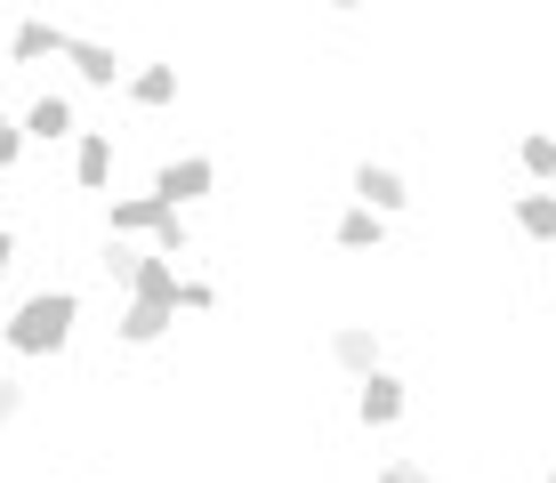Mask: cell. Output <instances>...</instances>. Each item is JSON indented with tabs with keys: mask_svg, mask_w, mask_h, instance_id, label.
Returning a JSON list of instances; mask_svg holds the SVG:
<instances>
[{
	"mask_svg": "<svg viewBox=\"0 0 556 483\" xmlns=\"http://www.w3.org/2000/svg\"><path fill=\"white\" fill-rule=\"evenodd\" d=\"M348 193H355L363 209H379V218H404V209H412V178L395 162H371V153L348 169Z\"/></svg>",
	"mask_w": 556,
	"mask_h": 483,
	"instance_id": "obj_6",
	"label": "cell"
},
{
	"mask_svg": "<svg viewBox=\"0 0 556 483\" xmlns=\"http://www.w3.org/2000/svg\"><path fill=\"white\" fill-rule=\"evenodd\" d=\"M65 41L73 33L56 25V16H16V33H9V65H56V56H65Z\"/></svg>",
	"mask_w": 556,
	"mask_h": 483,
	"instance_id": "obj_10",
	"label": "cell"
},
{
	"mask_svg": "<svg viewBox=\"0 0 556 483\" xmlns=\"http://www.w3.org/2000/svg\"><path fill=\"white\" fill-rule=\"evenodd\" d=\"M323 363H331L339 379L379 371V363H388V331H379V322H331V331H323Z\"/></svg>",
	"mask_w": 556,
	"mask_h": 483,
	"instance_id": "obj_4",
	"label": "cell"
},
{
	"mask_svg": "<svg viewBox=\"0 0 556 483\" xmlns=\"http://www.w3.org/2000/svg\"><path fill=\"white\" fill-rule=\"evenodd\" d=\"M162 218H169V202H153V193H105V234H129V242H146Z\"/></svg>",
	"mask_w": 556,
	"mask_h": 483,
	"instance_id": "obj_14",
	"label": "cell"
},
{
	"mask_svg": "<svg viewBox=\"0 0 556 483\" xmlns=\"http://www.w3.org/2000/svg\"><path fill=\"white\" fill-rule=\"evenodd\" d=\"M331 250H339V258H379V250H388V218L363 209V202H348L331 218Z\"/></svg>",
	"mask_w": 556,
	"mask_h": 483,
	"instance_id": "obj_12",
	"label": "cell"
},
{
	"mask_svg": "<svg viewBox=\"0 0 556 483\" xmlns=\"http://www.w3.org/2000/svg\"><path fill=\"white\" fill-rule=\"evenodd\" d=\"M25 153H33V145H25V122L0 105V178H9V169H25Z\"/></svg>",
	"mask_w": 556,
	"mask_h": 483,
	"instance_id": "obj_20",
	"label": "cell"
},
{
	"mask_svg": "<svg viewBox=\"0 0 556 483\" xmlns=\"http://www.w3.org/2000/svg\"><path fill=\"white\" fill-rule=\"evenodd\" d=\"M178 331V306H146V298H122V315H113V346H162Z\"/></svg>",
	"mask_w": 556,
	"mask_h": 483,
	"instance_id": "obj_11",
	"label": "cell"
},
{
	"mask_svg": "<svg viewBox=\"0 0 556 483\" xmlns=\"http://www.w3.org/2000/svg\"><path fill=\"white\" fill-rule=\"evenodd\" d=\"M363 483H444V475H435V468H428V459H412V452H395V459H379V468H371V475H363Z\"/></svg>",
	"mask_w": 556,
	"mask_h": 483,
	"instance_id": "obj_18",
	"label": "cell"
},
{
	"mask_svg": "<svg viewBox=\"0 0 556 483\" xmlns=\"http://www.w3.org/2000/svg\"><path fill=\"white\" fill-rule=\"evenodd\" d=\"M541 483H556V468H548V475H541Z\"/></svg>",
	"mask_w": 556,
	"mask_h": 483,
	"instance_id": "obj_26",
	"label": "cell"
},
{
	"mask_svg": "<svg viewBox=\"0 0 556 483\" xmlns=\"http://www.w3.org/2000/svg\"><path fill=\"white\" fill-rule=\"evenodd\" d=\"M16 122H25V145H73L81 113H73V97H65V89H41L25 113H16Z\"/></svg>",
	"mask_w": 556,
	"mask_h": 483,
	"instance_id": "obj_8",
	"label": "cell"
},
{
	"mask_svg": "<svg viewBox=\"0 0 556 483\" xmlns=\"http://www.w3.org/2000/svg\"><path fill=\"white\" fill-rule=\"evenodd\" d=\"M516 169H525V186H556V129H525L516 138Z\"/></svg>",
	"mask_w": 556,
	"mask_h": 483,
	"instance_id": "obj_16",
	"label": "cell"
},
{
	"mask_svg": "<svg viewBox=\"0 0 556 483\" xmlns=\"http://www.w3.org/2000/svg\"><path fill=\"white\" fill-rule=\"evenodd\" d=\"M508 226L525 234L532 250H556V186H525L508 193Z\"/></svg>",
	"mask_w": 556,
	"mask_h": 483,
	"instance_id": "obj_13",
	"label": "cell"
},
{
	"mask_svg": "<svg viewBox=\"0 0 556 483\" xmlns=\"http://www.w3.org/2000/svg\"><path fill=\"white\" fill-rule=\"evenodd\" d=\"M548 315H556V282H548Z\"/></svg>",
	"mask_w": 556,
	"mask_h": 483,
	"instance_id": "obj_25",
	"label": "cell"
},
{
	"mask_svg": "<svg viewBox=\"0 0 556 483\" xmlns=\"http://www.w3.org/2000/svg\"><path fill=\"white\" fill-rule=\"evenodd\" d=\"M73 331H81V290H73V282H41V290H25V298L0 315V346H9L16 363L65 355Z\"/></svg>",
	"mask_w": 556,
	"mask_h": 483,
	"instance_id": "obj_1",
	"label": "cell"
},
{
	"mask_svg": "<svg viewBox=\"0 0 556 483\" xmlns=\"http://www.w3.org/2000/svg\"><path fill=\"white\" fill-rule=\"evenodd\" d=\"M122 298H146V306H178V258H162V250L146 242V258H138V275H129Z\"/></svg>",
	"mask_w": 556,
	"mask_h": 483,
	"instance_id": "obj_15",
	"label": "cell"
},
{
	"mask_svg": "<svg viewBox=\"0 0 556 483\" xmlns=\"http://www.w3.org/2000/svg\"><path fill=\"white\" fill-rule=\"evenodd\" d=\"M9 266H16V234L0 226V282H9Z\"/></svg>",
	"mask_w": 556,
	"mask_h": 483,
	"instance_id": "obj_23",
	"label": "cell"
},
{
	"mask_svg": "<svg viewBox=\"0 0 556 483\" xmlns=\"http://www.w3.org/2000/svg\"><path fill=\"white\" fill-rule=\"evenodd\" d=\"M178 97H186V73L169 65V56H146V65L122 73V105L129 113H169Z\"/></svg>",
	"mask_w": 556,
	"mask_h": 483,
	"instance_id": "obj_7",
	"label": "cell"
},
{
	"mask_svg": "<svg viewBox=\"0 0 556 483\" xmlns=\"http://www.w3.org/2000/svg\"><path fill=\"white\" fill-rule=\"evenodd\" d=\"M404 411H412V379L404 371H363L355 379V428H371V435H388V428H404Z\"/></svg>",
	"mask_w": 556,
	"mask_h": 483,
	"instance_id": "obj_2",
	"label": "cell"
},
{
	"mask_svg": "<svg viewBox=\"0 0 556 483\" xmlns=\"http://www.w3.org/2000/svg\"><path fill=\"white\" fill-rule=\"evenodd\" d=\"M146 193H153V202H169V209H194V202L218 193V162H210V153H169V162L146 178Z\"/></svg>",
	"mask_w": 556,
	"mask_h": 483,
	"instance_id": "obj_3",
	"label": "cell"
},
{
	"mask_svg": "<svg viewBox=\"0 0 556 483\" xmlns=\"http://www.w3.org/2000/svg\"><path fill=\"white\" fill-rule=\"evenodd\" d=\"M25 411H33V386L16 379V371H0V435H9L16 419H25Z\"/></svg>",
	"mask_w": 556,
	"mask_h": 483,
	"instance_id": "obj_21",
	"label": "cell"
},
{
	"mask_svg": "<svg viewBox=\"0 0 556 483\" xmlns=\"http://www.w3.org/2000/svg\"><path fill=\"white\" fill-rule=\"evenodd\" d=\"M113 162H122L113 129H73V193H105L113 186Z\"/></svg>",
	"mask_w": 556,
	"mask_h": 483,
	"instance_id": "obj_9",
	"label": "cell"
},
{
	"mask_svg": "<svg viewBox=\"0 0 556 483\" xmlns=\"http://www.w3.org/2000/svg\"><path fill=\"white\" fill-rule=\"evenodd\" d=\"M56 65L73 73V89H98V97H113V89H122V73H129V56L113 49V41H98V33H73Z\"/></svg>",
	"mask_w": 556,
	"mask_h": 483,
	"instance_id": "obj_5",
	"label": "cell"
},
{
	"mask_svg": "<svg viewBox=\"0 0 556 483\" xmlns=\"http://www.w3.org/2000/svg\"><path fill=\"white\" fill-rule=\"evenodd\" d=\"M138 258H146V242H129V234H105V242H98V275H105L113 290H129Z\"/></svg>",
	"mask_w": 556,
	"mask_h": 483,
	"instance_id": "obj_17",
	"label": "cell"
},
{
	"mask_svg": "<svg viewBox=\"0 0 556 483\" xmlns=\"http://www.w3.org/2000/svg\"><path fill=\"white\" fill-rule=\"evenodd\" d=\"M153 250H162V258H186V250H194V226H186V209H169V218L162 226H153V234H146Z\"/></svg>",
	"mask_w": 556,
	"mask_h": 483,
	"instance_id": "obj_19",
	"label": "cell"
},
{
	"mask_svg": "<svg viewBox=\"0 0 556 483\" xmlns=\"http://www.w3.org/2000/svg\"><path fill=\"white\" fill-rule=\"evenodd\" d=\"M323 9H339V16H355V9H363V0H323Z\"/></svg>",
	"mask_w": 556,
	"mask_h": 483,
	"instance_id": "obj_24",
	"label": "cell"
},
{
	"mask_svg": "<svg viewBox=\"0 0 556 483\" xmlns=\"http://www.w3.org/2000/svg\"><path fill=\"white\" fill-rule=\"evenodd\" d=\"M178 315H218V282H202V275H178Z\"/></svg>",
	"mask_w": 556,
	"mask_h": 483,
	"instance_id": "obj_22",
	"label": "cell"
}]
</instances>
